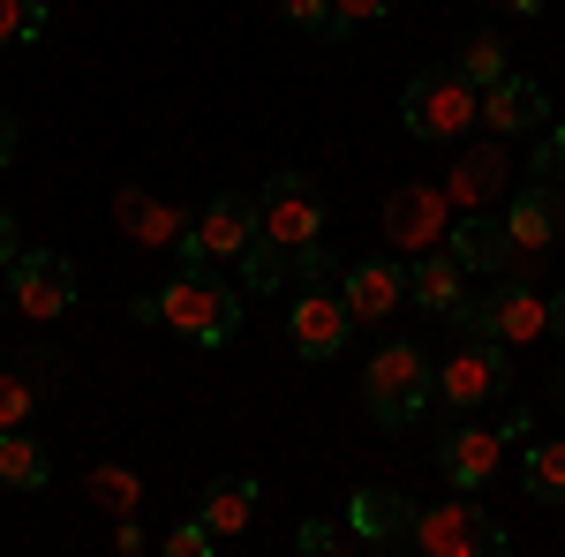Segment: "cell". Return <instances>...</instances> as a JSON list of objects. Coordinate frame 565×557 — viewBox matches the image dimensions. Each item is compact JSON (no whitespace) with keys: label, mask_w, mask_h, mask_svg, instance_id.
<instances>
[{"label":"cell","mask_w":565,"mask_h":557,"mask_svg":"<svg viewBox=\"0 0 565 557\" xmlns=\"http://www.w3.org/2000/svg\"><path fill=\"white\" fill-rule=\"evenodd\" d=\"M136 324H167V332H181V340L196 346H226L234 332H242V301H234V287H218L204 264H189V271H174L159 294H136Z\"/></svg>","instance_id":"1"},{"label":"cell","mask_w":565,"mask_h":557,"mask_svg":"<svg viewBox=\"0 0 565 557\" xmlns=\"http://www.w3.org/2000/svg\"><path fill=\"white\" fill-rule=\"evenodd\" d=\"M430 399H437V362L415 340H385L370 354V369H362V407L385 429H407Z\"/></svg>","instance_id":"2"},{"label":"cell","mask_w":565,"mask_h":557,"mask_svg":"<svg viewBox=\"0 0 565 557\" xmlns=\"http://www.w3.org/2000/svg\"><path fill=\"white\" fill-rule=\"evenodd\" d=\"M399 121L423 136V143H460L482 121V90L460 68H423L407 84V98H399Z\"/></svg>","instance_id":"3"},{"label":"cell","mask_w":565,"mask_h":557,"mask_svg":"<svg viewBox=\"0 0 565 557\" xmlns=\"http://www.w3.org/2000/svg\"><path fill=\"white\" fill-rule=\"evenodd\" d=\"M415 550H430V557H498L505 550V527L476 505V490H460L452 505H423V513H415Z\"/></svg>","instance_id":"4"},{"label":"cell","mask_w":565,"mask_h":557,"mask_svg":"<svg viewBox=\"0 0 565 557\" xmlns=\"http://www.w3.org/2000/svg\"><path fill=\"white\" fill-rule=\"evenodd\" d=\"M76 294H84V279H76V264L61 257V249H15V257H8V301H15L31 324L68 317Z\"/></svg>","instance_id":"5"},{"label":"cell","mask_w":565,"mask_h":557,"mask_svg":"<svg viewBox=\"0 0 565 557\" xmlns=\"http://www.w3.org/2000/svg\"><path fill=\"white\" fill-rule=\"evenodd\" d=\"M257 226L279 242V249H317L324 242V196L309 189L302 173H279V181H264V196H257Z\"/></svg>","instance_id":"6"},{"label":"cell","mask_w":565,"mask_h":557,"mask_svg":"<svg viewBox=\"0 0 565 557\" xmlns=\"http://www.w3.org/2000/svg\"><path fill=\"white\" fill-rule=\"evenodd\" d=\"M445 234H452V196H445V189L407 181V189L385 196V242L399 249V257H430Z\"/></svg>","instance_id":"7"},{"label":"cell","mask_w":565,"mask_h":557,"mask_svg":"<svg viewBox=\"0 0 565 557\" xmlns=\"http://www.w3.org/2000/svg\"><path fill=\"white\" fill-rule=\"evenodd\" d=\"M249 242H257V196H212L204 212L189 218L181 257L189 264H234Z\"/></svg>","instance_id":"8"},{"label":"cell","mask_w":565,"mask_h":557,"mask_svg":"<svg viewBox=\"0 0 565 557\" xmlns=\"http://www.w3.org/2000/svg\"><path fill=\"white\" fill-rule=\"evenodd\" d=\"M505 354H513L505 340H482V332H476V340L460 346V354H445V369H437V399H445L452 415H468V407H482L490 392H505V385H513Z\"/></svg>","instance_id":"9"},{"label":"cell","mask_w":565,"mask_h":557,"mask_svg":"<svg viewBox=\"0 0 565 557\" xmlns=\"http://www.w3.org/2000/svg\"><path fill=\"white\" fill-rule=\"evenodd\" d=\"M565 234V189L558 181H527L505 204V242H513V271H527L535 257H551Z\"/></svg>","instance_id":"10"},{"label":"cell","mask_w":565,"mask_h":557,"mask_svg":"<svg viewBox=\"0 0 565 557\" xmlns=\"http://www.w3.org/2000/svg\"><path fill=\"white\" fill-rule=\"evenodd\" d=\"M460 324H468V332H482V340L527 346V340H543V332H551V301L535 294L521 271H513V279H505V287H498L490 301H476V309H468Z\"/></svg>","instance_id":"11"},{"label":"cell","mask_w":565,"mask_h":557,"mask_svg":"<svg viewBox=\"0 0 565 557\" xmlns=\"http://www.w3.org/2000/svg\"><path fill=\"white\" fill-rule=\"evenodd\" d=\"M287 340H295V354H302V362H332V354L354 340L348 294H332V287H302L295 317H287Z\"/></svg>","instance_id":"12"},{"label":"cell","mask_w":565,"mask_h":557,"mask_svg":"<svg viewBox=\"0 0 565 557\" xmlns=\"http://www.w3.org/2000/svg\"><path fill=\"white\" fill-rule=\"evenodd\" d=\"M415 497H399V490H354L348 497V535L354 543H370V550H392V543H415Z\"/></svg>","instance_id":"13"},{"label":"cell","mask_w":565,"mask_h":557,"mask_svg":"<svg viewBox=\"0 0 565 557\" xmlns=\"http://www.w3.org/2000/svg\"><path fill=\"white\" fill-rule=\"evenodd\" d=\"M482 129H490V136L551 129V98H543V84H527V76H498V84H482Z\"/></svg>","instance_id":"14"},{"label":"cell","mask_w":565,"mask_h":557,"mask_svg":"<svg viewBox=\"0 0 565 557\" xmlns=\"http://www.w3.org/2000/svg\"><path fill=\"white\" fill-rule=\"evenodd\" d=\"M340 294H348L354 324H385L392 309L407 301V264H385V257L348 264V271H340Z\"/></svg>","instance_id":"15"},{"label":"cell","mask_w":565,"mask_h":557,"mask_svg":"<svg viewBox=\"0 0 565 557\" xmlns=\"http://www.w3.org/2000/svg\"><path fill=\"white\" fill-rule=\"evenodd\" d=\"M114 226L143 242V249H181V234H189V212L167 204V196H143V189H121L114 196Z\"/></svg>","instance_id":"16"},{"label":"cell","mask_w":565,"mask_h":557,"mask_svg":"<svg viewBox=\"0 0 565 557\" xmlns=\"http://www.w3.org/2000/svg\"><path fill=\"white\" fill-rule=\"evenodd\" d=\"M498 460H505V429H452L437 444V468H445L452 490H482L498 474Z\"/></svg>","instance_id":"17"},{"label":"cell","mask_w":565,"mask_h":557,"mask_svg":"<svg viewBox=\"0 0 565 557\" xmlns=\"http://www.w3.org/2000/svg\"><path fill=\"white\" fill-rule=\"evenodd\" d=\"M407 301H423L430 317H468L476 301H468V271H460V257L445 249V257H430V264H407Z\"/></svg>","instance_id":"18"},{"label":"cell","mask_w":565,"mask_h":557,"mask_svg":"<svg viewBox=\"0 0 565 557\" xmlns=\"http://www.w3.org/2000/svg\"><path fill=\"white\" fill-rule=\"evenodd\" d=\"M445 249L460 257V271H505V264H513L505 218H490V212H460V218H452V234H445Z\"/></svg>","instance_id":"19"},{"label":"cell","mask_w":565,"mask_h":557,"mask_svg":"<svg viewBox=\"0 0 565 557\" xmlns=\"http://www.w3.org/2000/svg\"><path fill=\"white\" fill-rule=\"evenodd\" d=\"M257 505H264L257 482H249V474H226V482H212V490H204V527H212L218 543H234V535L257 519Z\"/></svg>","instance_id":"20"},{"label":"cell","mask_w":565,"mask_h":557,"mask_svg":"<svg viewBox=\"0 0 565 557\" xmlns=\"http://www.w3.org/2000/svg\"><path fill=\"white\" fill-rule=\"evenodd\" d=\"M45 474H53V460H45L39 437L31 429H0V482L8 490H45Z\"/></svg>","instance_id":"21"},{"label":"cell","mask_w":565,"mask_h":557,"mask_svg":"<svg viewBox=\"0 0 565 557\" xmlns=\"http://www.w3.org/2000/svg\"><path fill=\"white\" fill-rule=\"evenodd\" d=\"M234 264H242V287H249V294H279V287L295 279V249H279L264 226H257V242H249Z\"/></svg>","instance_id":"22"},{"label":"cell","mask_w":565,"mask_h":557,"mask_svg":"<svg viewBox=\"0 0 565 557\" xmlns=\"http://www.w3.org/2000/svg\"><path fill=\"white\" fill-rule=\"evenodd\" d=\"M84 497L98 505V513L129 519V513H143V474H136V468H114V460H106V468H90V474H84Z\"/></svg>","instance_id":"23"},{"label":"cell","mask_w":565,"mask_h":557,"mask_svg":"<svg viewBox=\"0 0 565 557\" xmlns=\"http://www.w3.org/2000/svg\"><path fill=\"white\" fill-rule=\"evenodd\" d=\"M490 189H498V151H490V143L468 151L460 167L445 173V196H452V204H490Z\"/></svg>","instance_id":"24"},{"label":"cell","mask_w":565,"mask_h":557,"mask_svg":"<svg viewBox=\"0 0 565 557\" xmlns=\"http://www.w3.org/2000/svg\"><path fill=\"white\" fill-rule=\"evenodd\" d=\"M527 490H535L543 505H565V437L527 444Z\"/></svg>","instance_id":"25"},{"label":"cell","mask_w":565,"mask_h":557,"mask_svg":"<svg viewBox=\"0 0 565 557\" xmlns=\"http://www.w3.org/2000/svg\"><path fill=\"white\" fill-rule=\"evenodd\" d=\"M452 68H460V76H468V84H498V76H505V39H498V31H476V39L460 45V61H452Z\"/></svg>","instance_id":"26"},{"label":"cell","mask_w":565,"mask_h":557,"mask_svg":"<svg viewBox=\"0 0 565 557\" xmlns=\"http://www.w3.org/2000/svg\"><path fill=\"white\" fill-rule=\"evenodd\" d=\"M45 31V0H0V45H31Z\"/></svg>","instance_id":"27"},{"label":"cell","mask_w":565,"mask_h":557,"mask_svg":"<svg viewBox=\"0 0 565 557\" xmlns=\"http://www.w3.org/2000/svg\"><path fill=\"white\" fill-rule=\"evenodd\" d=\"M159 550H167V557H212V550H218V535L204 527V513H196V519H181V527L167 535V543H159Z\"/></svg>","instance_id":"28"},{"label":"cell","mask_w":565,"mask_h":557,"mask_svg":"<svg viewBox=\"0 0 565 557\" xmlns=\"http://www.w3.org/2000/svg\"><path fill=\"white\" fill-rule=\"evenodd\" d=\"M399 0H332V39H348V31H362V23H377V15H392Z\"/></svg>","instance_id":"29"},{"label":"cell","mask_w":565,"mask_h":557,"mask_svg":"<svg viewBox=\"0 0 565 557\" xmlns=\"http://www.w3.org/2000/svg\"><path fill=\"white\" fill-rule=\"evenodd\" d=\"M31 407H39V392L0 369V429H23V422H31Z\"/></svg>","instance_id":"30"},{"label":"cell","mask_w":565,"mask_h":557,"mask_svg":"<svg viewBox=\"0 0 565 557\" xmlns=\"http://www.w3.org/2000/svg\"><path fill=\"white\" fill-rule=\"evenodd\" d=\"M279 15H287V23H302V31H324V39H332V0H279Z\"/></svg>","instance_id":"31"},{"label":"cell","mask_w":565,"mask_h":557,"mask_svg":"<svg viewBox=\"0 0 565 557\" xmlns=\"http://www.w3.org/2000/svg\"><path fill=\"white\" fill-rule=\"evenodd\" d=\"M295 543H302V550L317 557V550H340L348 535H340V527H324V519H309V527H302V535H295Z\"/></svg>","instance_id":"32"},{"label":"cell","mask_w":565,"mask_h":557,"mask_svg":"<svg viewBox=\"0 0 565 557\" xmlns=\"http://www.w3.org/2000/svg\"><path fill=\"white\" fill-rule=\"evenodd\" d=\"M15 143H23V129H15V114H8V106H0V173L15 167Z\"/></svg>","instance_id":"33"},{"label":"cell","mask_w":565,"mask_h":557,"mask_svg":"<svg viewBox=\"0 0 565 557\" xmlns=\"http://www.w3.org/2000/svg\"><path fill=\"white\" fill-rule=\"evenodd\" d=\"M114 550H121V557H136V550H143V519H121V527H114Z\"/></svg>","instance_id":"34"},{"label":"cell","mask_w":565,"mask_h":557,"mask_svg":"<svg viewBox=\"0 0 565 557\" xmlns=\"http://www.w3.org/2000/svg\"><path fill=\"white\" fill-rule=\"evenodd\" d=\"M15 257V226H8V212H0V264Z\"/></svg>","instance_id":"35"},{"label":"cell","mask_w":565,"mask_h":557,"mask_svg":"<svg viewBox=\"0 0 565 557\" xmlns=\"http://www.w3.org/2000/svg\"><path fill=\"white\" fill-rule=\"evenodd\" d=\"M498 8H513V15H543L551 0H498Z\"/></svg>","instance_id":"36"},{"label":"cell","mask_w":565,"mask_h":557,"mask_svg":"<svg viewBox=\"0 0 565 557\" xmlns=\"http://www.w3.org/2000/svg\"><path fill=\"white\" fill-rule=\"evenodd\" d=\"M551 332L565 340V294H551Z\"/></svg>","instance_id":"37"},{"label":"cell","mask_w":565,"mask_h":557,"mask_svg":"<svg viewBox=\"0 0 565 557\" xmlns=\"http://www.w3.org/2000/svg\"><path fill=\"white\" fill-rule=\"evenodd\" d=\"M551 136H558V143H565V114H558V121H551Z\"/></svg>","instance_id":"38"},{"label":"cell","mask_w":565,"mask_h":557,"mask_svg":"<svg viewBox=\"0 0 565 557\" xmlns=\"http://www.w3.org/2000/svg\"><path fill=\"white\" fill-rule=\"evenodd\" d=\"M551 181H558V189H565V159H558V173H551Z\"/></svg>","instance_id":"39"},{"label":"cell","mask_w":565,"mask_h":557,"mask_svg":"<svg viewBox=\"0 0 565 557\" xmlns=\"http://www.w3.org/2000/svg\"><path fill=\"white\" fill-rule=\"evenodd\" d=\"M558 407H565V369H558Z\"/></svg>","instance_id":"40"},{"label":"cell","mask_w":565,"mask_h":557,"mask_svg":"<svg viewBox=\"0 0 565 557\" xmlns=\"http://www.w3.org/2000/svg\"><path fill=\"white\" fill-rule=\"evenodd\" d=\"M0 287H8V264H0Z\"/></svg>","instance_id":"41"}]
</instances>
